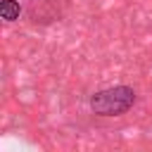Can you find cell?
<instances>
[{
    "label": "cell",
    "instance_id": "obj_1",
    "mask_svg": "<svg viewBox=\"0 0 152 152\" xmlns=\"http://www.w3.org/2000/svg\"><path fill=\"white\" fill-rule=\"evenodd\" d=\"M138 95L131 86H112L90 95V112L97 116H121L135 104Z\"/></svg>",
    "mask_w": 152,
    "mask_h": 152
},
{
    "label": "cell",
    "instance_id": "obj_2",
    "mask_svg": "<svg viewBox=\"0 0 152 152\" xmlns=\"http://www.w3.org/2000/svg\"><path fill=\"white\" fill-rule=\"evenodd\" d=\"M19 14H21V5H19V0H2V2H0V17H2L7 24L17 21Z\"/></svg>",
    "mask_w": 152,
    "mask_h": 152
}]
</instances>
